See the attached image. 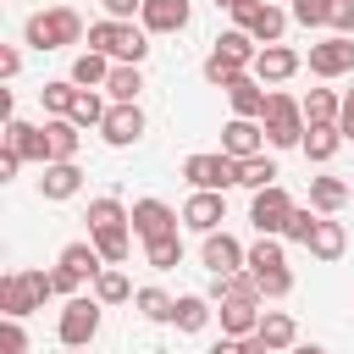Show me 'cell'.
<instances>
[{"label": "cell", "instance_id": "cell-1", "mask_svg": "<svg viewBox=\"0 0 354 354\" xmlns=\"http://www.w3.org/2000/svg\"><path fill=\"white\" fill-rule=\"evenodd\" d=\"M88 50H105L111 61L138 66V61L149 55V28H133V22H122V17H105V22L88 28Z\"/></svg>", "mask_w": 354, "mask_h": 354}, {"label": "cell", "instance_id": "cell-2", "mask_svg": "<svg viewBox=\"0 0 354 354\" xmlns=\"http://www.w3.org/2000/svg\"><path fill=\"white\" fill-rule=\"evenodd\" d=\"M22 39H28L33 50H66V44H77V39H83V17H77L72 6L33 11V17H28V28H22Z\"/></svg>", "mask_w": 354, "mask_h": 354}, {"label": "cell", "instance_id": "cell-3", "mask_svg": "<svg viewBox=\"0 0 354 354\" xmlns=\"http://www.w3.org/2000/svg\"><path fill=\"white\" fill-rule=\"evenodd\" d=\"M260 127H266V144H271V149H293V144H304V127H310V122H304V105H299L293 94H271Z\"/></svg>", "mask_w": 354, "mask_h": 354}, {"label": "cell", "instance_id": "cell-4", "mask_svg": "<svg viewBox=\"0 0 354 354\" xmlns=\"http://www.w3.org/2000/svg\"><path fill=\"white\" fill-rule=\"evenodd\" d=\"M238 155H227V149H216V155H188L183 160V177L194 183V188H210V194H227V188H238Z\"/></svg>", "mask_w": 354, "mask_h": 354}, {"label": "cell", "instance_id": "cell-5", "mask_svg": "<svg viewBox=\"0 0 354 354\" xmlns=\"http://www.w3.org/2000/svg\"><path fill=\"white\" fill-rule=\"evenodd\" d=\"M100 299H83V293H72L66 304H61V348H88L94 343V332H100Z\"/></svg>", "mask_w": 354, "mask_h": 354}, {"label": "cell", "instance_id": "cell-6", "mask_svg": "<svg viewBox=\"0 0 354 354\" xmlns=\"http://www.w3.org/2000/svg\"><path fill=\"white\" fill-rule=\"evenodd\" d=\"M288 17H293V11H282V6H271V0H243V6H232V22H238L243 33H254V44H282Z\"/></svg>", "mask_w": 354, "mask_h": 354}, {"label": "cell", "instance_id": "cell-7", "mask_svg": "<svg viewBox=\"0 0 354 354\" xmlns=\"http://www.w3.org/2000/svg\"><path fill=\"white\" fill-rule=\"evenodd\" d=\"M288 216H293V194H288L282 183L254 188V199H249V221H254V232H260V238H282Z\"/></svg>", "mask_w": 354, "mask_h": 354}, {"label": "cell", "instance_id": "cell-8", "mask_svg": "<svg viewBox=\"0 0 354 354\" xmlns=\"http://www.w3.org/2000/svg\"><path fill=\"white\" fill-rule=\"evenodd\" d=\"M100 271H105V254L94 243H66L61 249V266L50 277H55V293H77V282H94Z\"/></svg>", "mask_w": 354, "mask_h": 354}, {"label": "cell", "instance_id": "cell-9", "mask_svg": "<svg viewBox=\"0 0 354 354\" xmlns=\"http://www.w3.org/2000/svg\"><path fill=\"white\" fill-rule=\"evenodd\" d=\"M199 260L210 266V277H227V271H243V266H249V249H243V243H238L227 227H216V232H205Z\"/></svg>", "mask_w": 354, "mask_h": 354}, {"label": "cell", "instance_id": "cell-10", "mask_svg": "<svg viewBox=\"0 0 354 354\" xmlns=\"http://www.w3.org/2000/svg\"><path fill=\"white\" fill-rule=\"evenodd\" d=\"M310 72H315V77H343V72H354V33H332V39L310 44Z\"/></svg>", "mask_w": 354, "mask_h": 354}, {"label": "cell", "instance_id": "cell-11", "mask_svg": "<svg viewBox=\"0 0 354 354\" xmlns=\"http://www.w3.org/2000/svg\"><path fill=\"white\" fill-rule=\"evenodd\" d=\"M100 138H105L111 149L138 144V138H144V111H138V100H133V105H116V100H111V111H105V122H100Z\"/></svg>", "mask_w": 354, "mask_h": 354}, {"label": "cell", "instance_id": "cell-12", "mask_svg": "<svg viewBox=\"0 0 354 354\" xmlns=\"http://www.w3.org/2000/svg\"><path fill=\"white\" fill-rule=\"evenodd\" d=\"M177 221H183V216H177L166 199H138V205H133V232H138L144 243H149V238H166V232H177Z\"/></svg>", "mask_w": 354, "mask_h": 354}, {"label": "cell", "instance_id": "cell-13", "mask_svg": "<svg viewBox=\"0 0 354 354\" xmlns=\"http://www.w3.org/2000/svg\"><path fill=\"white\" fill-rule=\"evenodd\" d=\"M188 17H194V6H188V0H144L138 28H149V33H183V28H188Z\"/></svg>", "mask_w": 354, "mask_h": 354}, {"label": "cell", "instance_id": "cell-14", "mask_svg": "<svg viewBox=\"0 0 354 354\" xmlns=\"http://www.w3.org/2000/svg\"><path fill=\"white\" fill-rule=\"evenodd\" d=\"M221 149H227V155H238V160H249V155H260V149H266V127H260L254 116H232V122L221 127Z\"/></svg>", "mask_w": 354, "mask_h": 354}, {"label": "cell", "instance_id": "cell-15", "mask_svg": "<svg viewBox=\"0 0 354 354\" xmlns=\"http://www.w3.org/2000/svg\"><path fill=\"white\" fill-rule=\"evenodd\" d=\"M6 144H11L22 160H39V166H50V133H44V127H33V122L11 116V122H6Z\"/></svg>", "mask_w": 354, "mask_h": 354}, {"label": "cell", "instance_id": "cell-16", "mask_svg": "<svg viewBox=\"0 0 354 354\" xmlns=\"http://www.w3.org/2000/svg\"><path fill=\"white\" fill-rule=\"evenodd\" d=\"M221 221H227V199L210 194V188H194V199L183 205V227H194V232H216Z\"/></svg>", "mask_w": 354, "mask_h": 354}, {"label": "cell", "instance_id": "cell-17", "mask_svg": "<svg viewBox=\"0 0 354 354\" xmlns=\"http://www.w3.org/2000/svg\"><path fill=\"white\" fill-rule=\"evenodd\" d=\"M304 61H299V50H288V44H260V55H254V77L260 83H282V77H293Z\"/></svg>", "mask_w": 354, "mask_h": 354}, {"label": "cell", "instance_id": "cell-18", "mask_svg": "<svg viewBox=\"0 0 354 354\" xmlns=\"http://www.w3.org/2000/svg\"><path fill=\"white\" fill-rule=\"evenodd\" d=\"M227 100H232V116H254V122H260L271 94L260 88V77H254V72H238V77L227 83Z\"/></svg>", "mask_w": 354, "mask_h": 354}, {"label": "cell", "instance_id": "cell-19", "mask_svg": "<svg viewBox=\"0 0 354 354\" xmlns=\"http://www.w3.org/2000/svg\"><path fill=\"white\" fill-rule=\"evenodd\" d=\"M77 188H83L77 160H50V166H44V177H39V194H44V199H72Z\"/></svg>", "mask_w": 354, "mask_h": 354}, {"label": "cell", "instance_id": "cell-20", "mask_svg": "<svg viewBox=\"0 0 354 354\" xmlns=\"http://www.w3.org/2000/svg\"><path fill=\"white\" fill-rule=\"evenodd\" d=\"M210 299H216V304H227V299H243V304H260L266 293H260V282H254V271L243 266V271H227V277H216V282H210Z\"/></svg>", "mask_w": 354, "mask_h": 354}, {"label": "cell", "instance_id": "cell-21", "mask_svg": "<svg viewBox=\"0 0 354 354\" xmlns=\"http://www.w3.org/2000/svg\"><path fill=\"white\" fill-rule=\"evenodd\" d=\"M348 199H354V183H343V177H310V205L321 216H337Z\"/></svg>", "mask_w": 354, "mask_h": 354}, {"label": "cell", "instance_id": "cell-22", "mask_svg": "<svg viewBox=\"0 0 354 354\" xmlns=\"http://www.w3.org/2000/svg\"><path fill=\"white\" fill-rule=\"evenodd\" d=\"M315 260H337L343 249H348V232H343V221H332V216H321L315 221V232H310V243H304Z\"/></svg>", "mask_w": 354, "mask_h": 354}, {"label": "cell", "instance_id": "cell-23", "mask_svg": "<svg viewBox=\"0 0 354 354\" xmlns=\"http://www.w3.org/2000/svg\"><path fill=\"white\" fill-rule=\"evenodd\" d=\"M216 315H221V332H227V337H254V332H260V304L227 299V304H221Z\"/></svg>", "mask_w": 354, "mask_h": 354}, {"label": "cell", "instance_id": "cell-24", "mask_svg": "<svg viewBox=\"0 0 354 354\" xmlns=\"http://www.w3.org/2000/svg\"><path fill=\"white\" fill-rule=\"evenodd\" d=\"M77 88H105V77H111V55L105 50H83L77 61H72V72H66Z\"/></svg>", "mask_w": 354, "mask_h": 354}, {"label": "cell", "instance_id": "cell-25", "mask_svg": "<svg viewBox=\"0 0 354 354\" xmlns=\"http://www.w3.org/2000/svg\"><path fill=\"white\" fill-rule=\"evenodd\" d=\"M343 144H348V138H343V127H337V122H326V127H304V144H299V149H304V160H332Z\"/></svg>", "mask_w": 354, "mask_h": 354}, {"label": "cell", "instance_id": "cell-26", "mask_svg": "<svg viewBox=\"0 0 354 354\" xmlns=\"http://www.w3.org/2000/svg\"><path fill=\"white\" fill-rule=\"evenodd\" d=\"M83 221H88V232H111V227H133V210L105 194V199H88V216Z\"/></svg>", "mask_w": 354, "mask_h": 354}, {"label": "cell", "instance_id": "cell-27", "mask_svg": "<svg viewBox=\"0 0 354 354\" xmlns=\"http://www.w3.org/2000/svg\"><path fill=\"white\" fill-rule=\"evenodd\" d=\"M216 55H221V61H232V66H243V72H249V66H254V55H260V50H254V33H243V28H227V33H221V39H216Z\"/></svg>", "mask_w": 354, "mask_h": 354}, {"label": "cell", "instance_id": "cell-28", "mask_svg": "<svg viewBox=\"0 0 354 354\" xmlns=\"http://www.w3.org/2000/svg\"><path fill=\"white\" fill-rule=\"evenodd\" d=\"M210 315H216V310H210V299H205V293H183V299H177L171 326H177V332H205V326H210Z\"/></svg>", "mask_w": 354, "mask_h": 354}, {"label": "cell", "instance_id": "cell-29", "mask_svg": "<svg viewBox=\"0 0 354 354\" xmlns=\"http://www.w3.org/2000/svg\"><path fill=\"white\" fill-rule=\"evenodd\" d=\"M138 88H144V72H138V66H127V61H116V66H111V77H105V94H111L116 105H133V100H138Z\"/></svg>", "mask_w": 354, "mask_h": 354}, {"label": "cell", "instance_id": "cell-30", "mask_svg": "<svg viewBox=\"0 0 354 354\" xmlns=\"http://www.w3.org/2000/svg\"><path fill=\"white\" fill-rule=\"evenodd\" d=\"M299 105H304V122H310V127H326V122H337V116H343V100H337L332 88H310Z\"/></svg>", "mask_w": 354, "mask_h": 354}, {"label": "cell", "instance_id": "cell-31", "mask_svg": "<svg viewBox=\"0 0 354 354\" xmlns=\"http://www.w3.org/2000/svg\"><path fill=\"white\" fill-rule=\"evenodd\" d=\"M44 133H50V160H77V122L72 116H50Z\"/></svg>", "mask_w": 354, "mask_h": 354}, {"label": "cell", "instance_id": "cell-32", "mask_svg": "<svg viewBox=\"0 0 354 354\" xmlns=\"http://www.w3.org/2000/svg\"><path fill=\"white\" fill-rule=\"evenodd\" d=\"M0 310H6V315H17V321L39 310V299L28 293V282H22V271H11V277L0 282Z\"/></svg>", "mask_w": 354, "mask_h": 354}, {"label": "cell", "instance_id": "cell-33", "mask_svg": "<svg viewBox=\"0 0 354 354\" xmlns=\"http://www.w3.org/2000/svg\"><path fill=\"white\" fill-rule=\"evenodd\" d=\"M260 337H266L271 348H293V343H299V326H293L288 310H260Z\"/></svg>", "mask_w": 354, "mask_h": 354}, {"label": "cell", "instance_id": "cell-34", "mask_svg": "<svg viewBox=\"0 0 354 354\" xmlns=\"http://www.w3.org/2000/svg\"><path fill=\"white\" fill-rule=\"evenodd\" d=\"M238 166H243V171H238V188H271V183L282 177V171H277V160H271L266 149H260V155H249V160H238Z\"/></svg>", "mask_w": 354, "mask_h": 354}, {"label": "cell", "instance_id": "cell-35", "mask_svg": "<svg viewBox=\"0 0 354 354\" xmlns=\"http://www.w3.org/2000/svg\"><path fill=\"white\" fill-rule=\"evenodd\" d=\"M94 238V249L105 254V266H122L127 254H133V227H111V232H88Z\"/></svg>", "mask_w": 354, "mask_h": 354}, {"label": "cell", "instance_id": "cell-36", "mask_svg": "<svg viewBox=\"0 0 354 354\" xmlns=\"http://www.w3.org/2000/svg\"><path fill=\"white\" fill-rule=\"evenodd\" d=\"M105 111H111V105L100 100V88H77V100H72V111H66V116H72L77 127H100V122H105Z\"/></svg>", "mask_w": 354, "mask_h": 354}, {"label": "cell", "instance_id": "cell-37", "mask_svg": "<svg viewBox=\"0 0 354 354\" xmlns=\"http://www.w3.org/2000/svg\"><path fill=\"white\" fill-rule=\"evenodd\" d=\"M94 299H100V304H127V299H133V282H127L116 266H105V271L94 277Z\"/></svg>", "mask_w": 354, "mask_h": 354}, {"label": "cell", "instance_id": "cell-38", "mask_svg": "<svg viewBox=\"0 0 354 354\" xmlns=\"http://www.w3.org/2000/svg\"><path fill=\"white\" fill-rule=\"evenodd\" d=\"M133 304H138V315H144V321H171V315H177V299H171V293H160V288H138V293H133Z\"/></svg>", "mask_w": 354, "mask_h": 354}, {"label": "cell", "instance_id": "cell-39", "mask_svg": "<svg viewBox=\"0 0 354 354\" xmlns=\"http://www.w3.org/2000/svg\"><path fill=\"white\" fill-rule=\"evenodd\" d=\"M72 100H77V83H72V77H55V83H44V88H39V105H44L50 116H66V111H72Z\"/></svg>", "mask_w": 354, "mask_h": 354}, {"label": "cell", "instance_id": "cell-40", "mask_svg": "<svg viewBox=\"0 0 354 354\" xmlns=\"http://www.w3.org/2000/svg\"><path fill=\"white\" fill-rule=\"evenodd\" d=\"M144 260H149L155 271H171V266L183 260V238H177V232H166V238H149V243H144Z\"/></svg>", "mask_w": 354, "mask_h": 354}, {"label": "cell", "instance_id": "cell-41", "mask_svg": "<svg viewBox=\"0 0 354 354\" xmlns=\"http://www.w3.org/2000/svg\"><path fill=\"white\" fill-rule=\"evenodd\" d=\"M315 221H321V210H315V205H293V216H288V227H282V238H288V243H310V232H315Z\"/></svg>", "mask_w": 354, "mask_h": 354}, {"label": "cell", "instance_id": "cell-42", "mask_svg": "<svg viewBox=\"0 0 354 354\" xmlns=\"http://www.w3.org/2000/svg\"><path fill=\"white\" fill-rule=\"evenodd\" d=\"M254 282H260V293H266V299H288V293H293V271H288V266L254 271Z\"/></svg>", "mask_w": 354, "mask_h": 354}, {"label": "cell", "instance_id": "cell-43", "mask_svg": "<svg viewBox=\"0 0 354 354\" xmlns=\"http://www.w3.org/2000/svg\"><path fill=\"white\" fill-rule=\"evenodd\" d=\"M271 266H288V260H282V238H260V243L249 249V271H271Z\"/></svg>", "mask_w": 354, "mask_h": 354}, {"label": "cell", "instance_id": "cell-44", "mask_svg": "<svg viewBox=\"0 0 354 354\" xmlns=\"http://www.w3.org/2000/svg\"><path fill=\"white\" fill-rule=\"evenodd\" d=\"M293 22H304V28H326V22H332V0H293Z\"/></svg>", "mask_w": 354, "mask_h": 354}, {"label": "cell", "instance_id": "cell-45", "mask_svg": "<svg viewBox=\"0 0 354 354\" xmlns=\"http://www.w3.org/2000/svg\"><path fill=\"white\" fill-rule=\"evenodd\" d=\"M0 354H28V332H22V321H17V315H6V321H0Z\"/></svg>", "mask_w": 354, "mask_h": 354}, {"label": "cell", "instance_id": "cell-46", "mask_svg": "<svg viewBox=\"0 0 354 354\" xmlns=\"http://www.w3.org/2000/svg\"><path fill=\"white\" fill-rule=\"evenodd\" d=\"M238 72H243V66H232V61H221V55H216V50H210V55H205V83H216V88H227V83H232V77H238Z\"/></svg>", "mask_w": 354, "mask_h": 354}, {"label": "cell", "instance_id": "cell-47", "mask_svg": "<svg viewBox=\"0 0 354 354\" xmlns=\"http://www.w3.org/2000/svg\"><path fill=\"white\" fill-rule=\"evenodd\" d=\"M332 33H354V0H332Z\"/></svg>", "mask_w": 354, "mask_h": 354}, {"label": "cell", "instance_id": "cell-48", "mask_svg": "<svg viewBox=\"0 0 354 354\" xmlns=\"http://www.w3.org/2000/svg\"><path fill=\"white\" fill-rule=\"evenodd\" d=\"M105 6V17H122V22H133V11H144V0H100Z\"/></svg>", "mask_w": 354, "mask_h": 354}, {"label": "cell", "instance_id": "cell-49", "mask_svg": "<svg viewBox=\"0 0 354 354\" xmlns=\"http://www.w3.org/2000/svg\"><path fill=\"white\" fill-rule=\"evenodd\" d=\"M17 72H22V50L0 44V77H17Z\"/></svg>", "mask_w": 354, "mask_h": 354}, {"label": "cell", "instance_id": "cell-50", "mask_svg": "<svg viewBox=\"0 0 354 354\" xmlns=\"http://www.w3.org/2000/svg\"><path fill=\"white\" fill-rule=\"evenodd\" d=\"M17 171H22V155H17L11 144H6V149H0V183H11Z\"/></svg>", "mask_w": 354, "mask_h": 354}, {"label": "cell", "instance_id": "cell-51", "mask_svg": "<svg viewBox=\"0 0 354 354\" xmlns=\"http://www.w3.org/2000/svg\"><path fill=\"white\" fill-rule=\"evenodd\" d=\"M337 127H343V138L354 144V88L343 94V116H337Z\"/></svg>", "mask_w": 354, "mask_h": 354}, {"label": "cell", "instance_id": "cell-52", "mask_svg": "<svg viewBox=\"0 0 354 354\" xmlns=\"http://www.w3.org/2000/svg\"><path fill=\"white\" fill-rule=\"evenodd\" d=\"M210 354H249V348H243V337H227L221 332V343H210Z\"/></svg>", "mask_w": 354, "mask_h": 354}, {"label": "cell", "instance_id": "cell-53", "mask_svg": "<svg viewBox=\"0 0 354 354\" xmlns=\"http://www.w3.org/2000/svg\"><path fill=\"white\" fill-rule=\"evenodd\" d=\"M293 354H326L321 343H293Z\"/></svg>", "mask_w": 354, "mask_h": 354}, {"label": "cell", "instance_id": "cell-54", "mask_svg": "<svg viewBox=\"0 0 354 354\" xmlns=\"http://www.w3.org/2000/svg\"><path fill=\"white\" fill-rule=\"evenodd\" d=\"M216 6H227V11H232V6H243V0H216Z\"/></svg>", "mask_w": 354, "mask_h": 354}, {"label": "cell", "instance_id": "cell-55", "mask_svg": "<svg viewBox=\"0 0 354 354\" xmlns=\"http://www.w3.org/2000/svg\"><path fill=\"white\" fill-rule=\"evenodd\" d=\"M66 354H83V348H66Z\"/></svg>", "mask_w": 354, "mask_h": 354}]
</instances>
